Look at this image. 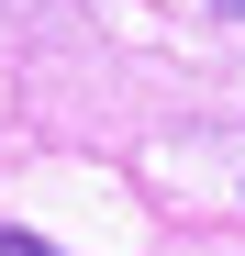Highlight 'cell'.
<instances>
[{"label": "cell", "mask_w": 245, "mask_h": 256, "mask_svg": "<svg viewBox=\"0 0 245 256\" xmlns=\"http://www.w3.org/2000/svg\"><path fill=\"white\" fill-rule=\"evenodd\" d=\"M223 12H234V22H245V0H223Z\"/></svg>", "instance_id": "cell-2"}, {"label": "cell", "mask_w": 245, "mask_h": 256, "mask_svg": "<svg viewBox=\"0 0 245 256\" xmlns=\"http://www.w3.org/2000/svg\"><path fill=\"white\" fill-rule=\"evenodd\" d=\"M0 256H56L45 234H22V223H0Z\"/></svg>", "instance_id": "cell-1"}]
</instances>
